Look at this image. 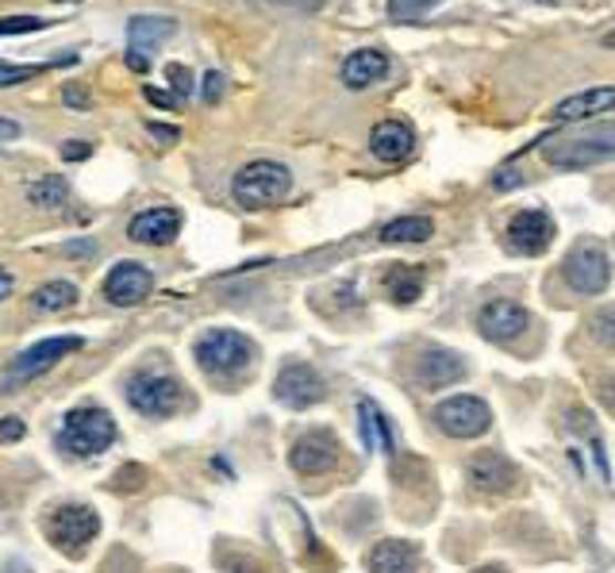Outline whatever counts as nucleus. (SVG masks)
<instances>
[{
    "label": "nucleus",
    "instance_id": "nucleus-6",
    "mask_svg": "<svg viewBox=\"0 0 615 573\" xmlns=\"http://www.w3.org/2000/svg\"><path fill=\"white\" fill-rule=\"evenodd\" d=\"M96 531H101V515H96L88 504H66L46 520V535H51V543L59 546V551H70V554L85 551V546L96 539Z\"/></svg>",
    "mask_w": 615,
    "mask_h": 573
},
{
    "label": "nucleus",
    "instance_id": "nucleus-11",
    "mask_svg": "<svg viewBox=\"0 0 615 573\" xmlns=\"http://www.w3.org/2000/svg\"><path fill=\"white\" fill-rule=\"evenodd\" d=\"M174 31H177V23L169 20V15H135L132 28H127V43H132L127 66L143 74V70H147V54L161 43V39L174 35Z\"/></svg>",
    "mask_w": 615,
    "mask_h": 573
},
{
    "label": "nucleus",
    "instance_id": "nucleus-43",
    "mask_svg": "<svg viewBox=\"0 0 615 573\" xmlns=\"http://www.w3.org/2000/svg\"><path fill=\"white\" fill-rule=\"evenodd\" d=\"M477 573H504L500 566H484V570H477Z\"/></svg>",
    "mask_w": 615,
    "mask_h": 573
},
{
    "label": "nucleus",
    "instance_id": "nucleus-29",
    "mask_svg": "<svg viewBox=\"0 0 615 573\" xmlns=\"http://www.w3.org/2000/svg\"><path fill=\"white\" fill-rule=\"evenodd\" d=\"M51 20H39V15H8L0 20V35H28V31H43Z\"/></svg>",
    "mask_w": 615,
    "mask_h": 573
},
{
    "label": "nucleus",
    "instance_id": "nucleus-14",
    "mask_svg": "<svg viewBox=\"0 0 615 573\" xmlns=\"http://www.w3.org/2000/svg\"><path fill=\"white\" fill-rule=\"evenodd\" d=\"M531 324V316L520 309V304L512 301H492L481 309V316H477V327H481L484 338H492V343H512L515 335H523Z\"/></svg>",
    "mask_w": 615,
    "mask_h": 573
},
{
    "label": "nucleus",
    "instance_id": "nucleus-15",
    "mask_svg": "<svg viewBox=\"0 0 615 573\" xmlns=\"http://www.w3.org/2000/svg\"><path fill=\"white\" fill-rule=\"evenodd\" d=\"M150 270L139 262H119L116 270L104 278V296H108L112 304H119V309H127V304H139L143 296L150 293Z\"/></svg>",
    "mask_w": 615,
    "mask_h": 573
},
{
    "label": "nucleus",
    "instance_id": "nucleus-39",
    "mask_svg": "<svg viewBox=\"0 0 615 573\" xmlns=\"http://www.w3.org/2000/svg\"><path fill=\"white\" fill-rule=\"evenodd\" d=\"M62 158H66V163H81V158H88V143H66V147H62Z\"/></svg>",
    "mask_w": 615,
    "mask_h": 573
},
{
    "label": "nucleus",
    "instance_id": "nucleus-21",
    "mask_svg": "<svg viewBox=\"0 0 615 573\" xmlns=\"http://www.w3.org/2000/svg\"><path fill=\"white\" fill-rule=\"evenodd\" d=\"M608 108H615V85L585 88V93L570 96V101H562L554 108V119H585L593 112H608Z\"/></svg>",
    "mask_w": 615,
    "mask_h": 573
},
{
    "label": "nucleus",
    "instance_id": "nucleus-38",
    "mask_svg": "<svg viewBox=\"0 0 615 573\" xmlns=\"http://www.w3.org/2000/svg\"><path fill=\"white\" fill-rule=\"evenodd\" d=\"M15 139H20V124L15 119H0V147H8Z\"/></svg>",
    "mask_w": 615,
    "mask_h": 573
},
{
    "label": "nucleus",
    "instance_id": "nucleus-17",
    "mask_svg": "<svg viewBox=\"0 0 615 573\" xmlns=\"http://www.w3.org/2000/svg\"><path fill=\"white\" fill-rule=\"evenodd\" d=\"M369 150H374L382 163L396 166V163H404V158H411L416 135H411V127L404 124V119H382V124L369 132Z\"/></svg>",
    "mask_w": 615,
    "mask_h": 573
},
{
    "label": "nucleus",
    "instance_id": "nucleus-27",
    "mask_svg": "<svg viewBox=\"0 0 615 573\" xmlns=\"http://www.w3.org/2000/svg\"><path fill=\"white\" fill-rule=\"evenodd\" d=\"M77 301V289L70 281H46L43 289H35V309L43 312H62Z\"/></svg>",
    "mask_w": 615,
    "mask_h": 573
},
{
    "label": "nucleus",
    "instance_id": "nucleus-20",
    "mask_svg": "<svg viewBox=\"0 0 615 573\" xmlns=\"http://www.w3.org/2000/svg\"><path fill=\"white\" fill-rule=\"evenodd\" d=\"M385 74H388L385 51H354L351 59L343 62V85L346 88H366V85L382 82Z\"/></svg>",
    "mask_w": 615,
    "mask_h": 573
},
{
    "label": "nucleus",
    "instance_id": "nucleus-16",
    "mask_svg": "<svg viewBox=\"0 0 615 573\" xmlns=\"http://www.w3.org/2000/svg\"><path fill=\"white\" fill-rule=\"evenodd\" d=\"M177 231H181V212H174V208H147V212H139L132 220L127 236H132L135 243L166 247L177 239Z\"/></svg>",
    "mask_w": 615,
    "mask_h": 573
},
{
    "label": "nucleus",
    "instance_id": "nucleus-24",
    "mask_svg": "<svg viewBox=\"0 0 615 573\" xmlns=\"http://www.w3.org/2000/svg\"><path fill=\"white\" fill-rule=\"evenodd\" d=\"M358 416H362V435H366V447L369 450H393V431H388V419L382 416V408L374 405V400H362L358 405Z\"/></svg>",
    "mask_w": 615,
    "mask_h": 573
},
{
    "label": "nucleus",
    "instance_id": "nucleus-32",
    "mask_svg": "<svg viewBox=\"0 0 615 573\" xmlns=\"http://www.w3.org/2000/svg\"><path fill=\"white\" fill-rule=\"evenodd\" d=\"M593 331H596V338H601L604 346H615V309H604V312H596V320H593Z\"/></svg>",
    "mask_w": 615,
    "mask_h": 573
},
{
    "label": "nucleus",
    "instance_id": "nucleus-31",
    "mask_svg": "<svg viewBox=\"0 0 615 573\" xmlns=\"http://www.w3.org/2000/svg\"><path fill=\"white\" fill-rule=\"evenodd\" d=\"M166 77H169V85H174L177 101H185V96L192 93V74L185 66H177V62H174V66H166Z\"/></svg>",
    "mask_w": 615,
    "mask_h": 573
},
{
    "label": "nucleus",
    "instance_id": "nucleus-7",
    "mask_svg": "<svg viewBox=\"0 0 615 573\" xmlns=\"http://www.w3.org/2000/svg\"><path fill=\"white\" fill-rule=\"evenodd\" d=\"M565 281L577 293H604V285L612 281V262L604 254V247L593 243V239L573 247L570 258H565Z\"/></svg>",
    "mask_w": 615,
    "mask_h": 573
},
{
    "label": "nucleus",
    "instance_id": "nucleus-2",
    "mask_svg": "<svg viewBox=\"0 0 615 573\" xmlns=\"http://www.w3.org/2000/svg\"><path fill=\"white\" fill-rule=\"evenodd\" d=\"M293 189V174L281 163H250L234 174V200L242 208H273L278 200H285V192Z\"/></svg>",
    "mask_w": 615,
    "mask_h": 573
},
{
    "label": "nucleus",
    "instance_id": "nucleus-42",
    "mask_svg": "<svg viewBox=\"0 0 615 573\" xmlns=\"http://www.w3.org/2000/svg\"><path fill=\"white\" fill-rule=\"evenodd\" d=\"M8 293H12V278H8V270L0 265V301H4Z\"/></svg>",
    "mask_w": 615,
    "mask_h": 573
},
{
    "label": "nucleus",
    "instance_id": "nucleus-34",
    "mask_svg": "<svg viewBox=\"0 0 615 573\" xmlns=\"http://www.w3.org/2000/svg\"><path fill=\"white\" fill-rule=\"evenodd\" d=\"M0 439L4 442H20L23 439V424L15 416H8V419H0Z\"/></svg>",
    "mask_w": 615,
    "mask_h": 573
},
{
    "label": "nucleus",
    "instance_id": "nucleus-4",
    "mask_svg": "<svg viewBox=\"0 0 615 573\" xmlns=\"http://www.w3.org/2000/svg\"><path fill=\"white\" fill-rule=\"evenodd\" d=\"M250 358H254V343H250L242 331H231V327L208 331V335H200V343H197L200 369H208L212 377L239 374V369L250 366Z\"/></svg>",
    "mask_w": 615,
    "mask_h": 573
},
{
    "label": "nucleus",
    "instance_id": "nucleus-37",
    "mask_svg": "<svg viewBox=\"0 0 615 573\" xmlns=\"http://www.w3.org/2000/svg\"><path fill=\"white\" fill-rule=\"evenodd\" d=\"M66 104H70V108H77V112H85V108H88V96H85V88L66 85Z\"/></svg>",
    "mask_w": 615,
    "mask_h": 573
},
{
    "label": "nucleus",
    "instance_id": "nucleus-3",
    "mask_svg": "<svg viewBox=\"0 0 615 573\" xmlns=\"http://www.w3.org/2000/svg\"><path fill=\"white\" fill-rule=\"evenodd\" d=\"M112 439H116V424H112L108 411L104 408H74L66 416V424H62L59 447L70 450V455H77V458H88V455L108 450Z\"/></svg>",
    "mask_w": 615,
    "mask_h": 573
},
{
    "label": "nucleus",
    "instance_id": "nucleus-5",
    "mask_svg": "<svg viewBox=\"0 0 615 573\" xmlns=\"http://www.w3.org/2000/svg\"><path fill=\"white\" fill-rule=\"evenodd\" d=\"M127 400L143 416H174L181 408V382L158 374V369H147V374H135L127 382Z\"/></svg>",
    "mask_w": 615,
    "mask_h": 573
},
{
    "label": "nucleus",
    "instance_id": "nucleus-22",
    "mask_svg": "<svg viewBox=\"0 0 615 573\" xmlns=\"http://www.w3.org/2000/svg\"><path fill=\"white\" fill-rule=\"evenodd\" d=\"M416 551L400 539H388L369 551V573H416Z\"/></svg>",
    "mask_w": 615,
    "mask_h": 573
},
{
    "label": "nucleus",
    "instance_id": "nucleus-18",
    "mask_svg": "<svg viewBox=\"0 0 615 573\" xmlns=\"http://www.w3.org/2000/svg\"><path fill=\"white\" fill-rule=\"evenodd\" d=\"M469 481L484 492H504L515 486V466L497 450H481V455L469 458Z\"/></svg>",
    "mask_w": 615,
    "mask_h": 573
},
{
    "label": "nucleus",
    "instance_id": "nucleus-36",
    "mask_svg": "<svg viewBox=\"0 0 615 573\" xmlns=\"http://www.w3.org/2000/svg\"><path fill=\"white\" fill-rule=\"evenodd\" d=\"M147 101L158 104V108H177V104H181L174 93H166V88H147Z\"/></svg>",
    "mask_w": 615,
    "mask_h": 573
},
{
    "label": "nucleus",
    "instance_id": "nucleus-25",
    "mask_svg": "<svg viewBox=\"0 0 615 573\" xmlns=\"http://www.w3.org/2000/svg\"><path fill=\"white\" fill-rule=\"evenodd\" d=\"M431 220L427 216H400V220L385 223L382 239L385 243H424V239H431Z\"/></svg>",
    "mask_w": 615,
    "mask_h": 573
},
{
    "label": "nucleus",
    "instance_id": "nucleus-12",
    "mask_svg": "<svg viewBox=\"0 0 615 573\" xmlns=\"http://www.w3.org/2000/svg\"><path fill=\"white\" fill-rule=\"evenodd\" d=\"M273 393H278L281 405L308 408V405H315V400H323V382H320V374H315L312 366H304V362H293V366H285L278 374V385H273Z\"/></svg>",
    "mask_w": 615,
    "mask_h": 573
},
{
    "label": "nucleus",
    "instance_id": "nucleus-9",
    "mask_svg": "<svg viewBox=\"0 0 615 573\" xmlns=\"http://www.w3.org/2000/svg\"><path fill=\"white\" fill-rule=\"evenodd\" d=\"M74 351H81V338L77 335H54V338H43V343L28 346V351L20 354V358L12 362V369H8V382H28V377H39L46 374V369L54 366V362L70 358Z\"/></svg>",
    "mask_w": 615,
    "mask_h": 573
},
{
    "label": "nucleus",
    "instance_id": "nucleus-30",
    "mask_svg": "<svg viewBox=\"0 0 615 573\" xmlns=\"http://www.w3.org/2000/svg\"><path fill=\"white\" fill-rule=\"evenodd\" d=\"M431 4H439V0H388V12H393L396 20H411V15L427 12Z\"/></svg>",
    "mask_w": 615,
    "mask_h": 573
},
{
    "label": "nucleus",
    "instance_id": "nucleus-1",
    "mask_svg": "<svg viewBox=\"0 0 615 573\" xmlns=\"http://www.w3.org/2000/svg\"><path fill=\"white\" fill-rule=\"evenodd\" d=\"M615 158V124H596L570 139H550L542 147V163L557 169H588Z\"/></svg>",
    "mask_w": 615,
    "mask_h": 573
},
{
    "label": "nucleus",
    "instance_id": "nucleus-44",
    "mask_svg": "<svg viewBox=\"0 0 615 573\" xmlns=\"http://www.w3.org/2000/svg\"><path fill=\"white\" fill-rule=\"evenodd\" d=\"M542 4H554V0H542Z\"/></svg>",
    "mask_w": 615,
    "mask_h": 573
},
{
    "label": "nucleus",
    "instance_id": "nucleus-28",
    "mask_svg": "<svg viewBox=\"0 0 615 573\" xmlns=\"http://www.w3.org/2000/svg\"><path fill=\"white\" fill-rule=\"evenodd\" d=\"M59 62H35V66H15V62H0V88L8 85H23L31 82V77L46 74V70H54Z\"/></svg>",
    "mask_w": 615,
    "mask_h": 573
},
{
    "label": "nucleus",
    "instance_id": "nucleus-23",
    "mask_svg": "<svg viewBox=\"0 0 615 573\" xmlns=\"http://www.w3.org/2000/svg\"><path fill=\"white\" fill-rule=\"evenodd\" d=\"M382 285L396 304H411L424 293V273H419L416 265H388Z\"/></svg>",
    "mask_w": 615,
    "mask_h": 573
},
{
    "label": "nucleus",
    "instance_id": "nucleus-40",
    "mask_svg": "<svg viewBox=\"0 0 615 573\" xmlns=\"http://www.w3.org/2000/svg\"><path fill=\"white\" fill-rule=\"evenodd\" d=\"M265 4H285V8H301V12H315L323 0H265Z\"/></svg>",
    "mask_w": 615,
    "mask_h": 573
},
{
    "label": "nucleus",
    "instance_id": "nucleus-33",
    "mask_svg": "<svg viewBox=\"0 0 615 573\" xmlns=\"http://www.w3.org/2000/svg\"><path fill=\"white\" fill-rule=\"evenodd\" d=\"M143 466H124V470L116 473V489H143Z\"/></svg>",
    "mask_w": 615,
    "mask_h": 573
},
{
    "label": "nucleus",
    "instance_id": "nucleus-8",
    "mask_svg": "<svg viewBox=\"0 0 615 573\" xmlns=\"http://www.w3.org/2000/svg\"><path fill=\"white\" fill-rule=\"evenodd\" d=\"M435 424L450 439H473V435L489 431V405L477 397H450L435 408Z\"/></svg>",
    "mask_w": 615,
    "mask_h": 573
},
{
    "label": "nucleus",
    "instance_id": "nucleus-19",
    "mask_svg": "<svg viewBox=\"0 0 615 573\" xmlns=\"http://www.w3.org/2000/svg\"><path fill=\"white\" fill-rule=\"evenodd\" d=\"M466 377V362L450 351H427L419 358V385L424 389H447L450 382H461Z\"/></svg>",
    "mask_w": 615,
    "mask_h": 573
},
{
    "label": "nucleus",
    "instance_id": "nucleus-35",
    "mask_svg": "<svg viewBox=\"0 0 615 573\" xmlns=\"http://www.w3.org/2000/svg\"><path fill=\"white\" fill-rule=\"evenodd\" d=\"M220 96H223V74H216V70H212V74L205 77V101L216 104Z\"/></svg>",
    "mask_w": 615,
    "mask_h": 573
},
{
    "label": "nucleus",
    "instance_id": "nucleus-13",
    "mask_svg": "<svg viewBox=\"0 0 615 573\" xmlns=\"http://www.w3.org/2000/svg\"><path fill=\"white\" fill-rule=\"evenodd\" d=\"M554 239V220L539 208H523L512 223H508V247L520 254H542Z\"/></svg>",
    "mask_w": 615,
    "mask_h": 573
},
{
    "label": "nucleus",
    "instance_id": "nucleus-41",
    "mask_svg": "<svg viewBox=\"0 0 615 573\" xmlns=\"http://www.w3.org/2000/svg\"><path fill=\"white\" fill-rule=\"evenodd\" d=\"M150 135L158 143H174L177 139V127H161V124H150Z\"/></svg>",
    "mask_w": 615,
    "mask_h": 573
},
{
    "label": "nucleus",
    "instance_id": "nucleus-26",
    "mask_svg": "<svg viewBox=\"0 0 615 573\" xmlns=\"http://www.w3.org/2000/svg\"><path fill=\"white\" fill-rule=\"evenodd\" d=\"M66 177H59V174H46V177H39L35 185L28 189V197H31V205H39V208H59V205H66Z\"/></svg>",
    "mask_w": 615,
    "mask_h": 573
},
{
    "label": "nucleus",
    "instance_id": "nucleus-10",
    "mask_svg": "<svg viewBox=\"0 0 615 573\" xmlns=\"http://www.w3.org/2000/svg\"><path fill=\"white\" fill-rule=\"evenodd\" d=\"M335 458H338L335 435L308 431V435H301V439L293 442V455H289V462H293L296 473H304V478H315V473H327L331 466H335Z\"/></svg>",
    "mask_w": 615,
    "mask_h": 573
}]
</instances>
